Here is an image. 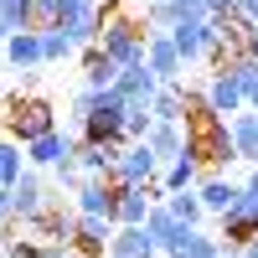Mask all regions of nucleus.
<instances>
[{"label":"nucleus","instance_id":"38","mask_svg":"<svg viewBox=\"0 0 258 258\" xmlns=\"http://www.w3.org/2000/svg\"><path fill=\"white\" fill-rule=\"evenodd\" d=\"M160 258H165V253H160Z\"/></svg>","mask_w":258,"mask_h":258},{"label":"nucleus","instance_id":"35","mask_svg":"<svg viewBox=\"0 0 258 258\" xmlns=\"http://www.w3.org/2000/svg\"><path fill=\"white\" fill-rule=\"evenodd\" d=\"M11 36V26H6V11H0V41H6Z\"/></svg>","mask_w":258,"mask_h":258},{"label":"nucleus","instance_id":"8","mask_svg":"<svg viewBox=\"0 0 258 258\" xmlns=\"http://www.w3.org/2000/svg\"><path fill=\"white\" fill-rule=\"evenodd\" d=\"M114 217H98V212H78V238H73V248L78 253H88V258H103L109 253V238H114Z\"/></svg>","mask_w":258,"mask_h":258},{"label":"nucleus","instance_id":"1","mask_svg":"<svg viewBox=\"0 0 258 258\" xmlns=\"http://www.w3.org/2000/svg\"><path fill=\"white\" fill-rule=\"evenodd\" d=\"M186 150L202 165H232V160H238V145H232L227 119L212 114V109H197V114L186 119Z\"/></svg>","mask_w":258,"mask_h":258},{"label":"nucleus","instance_id":"25","mask_svg":"<svg viewBox=\"0 0 258 258\" xmlns=\"http://www.w3.org/2000/svg\"><path fill=\"white\" fill-rule=\"evenodd\" d=\"M41 52H47V62H62V57L78 52V41L62 31V26H41Z\"/></svg>","mask_w":258,"mask_h":258},{"label":"nucleus","instance_id":"3","mask_svg":"<svg viewBox=\"0 0 258 258\" xmlns=\"http://www.w3.org/2000/svg\"><path fill=\"white\" fill-rule=\"evenodd\" d=\"M160 165H165V160L155 155V145H150V140H129L124 155H119V165L109 170V176H114L119 186H155Z\"/></svg>","mask_w":258,"mask_h":258},{"label":"nucleus","instance_id":"2","mask_svg":"<svg viewBox=\"0 0 258 258\" xmlns=\"http://www.w3.org/2000/svg\"><path fill=\"white\" fill-rule=\"evenodd\" d=\"M57 129V109L47 98H11V114H6V135L16 145H31L41 135H52Z\"/></svg>","mask_w":258,"mask_h":258},{"label":"nucleus","instance_id":"14","mask_svg":"<svg viewBox=\"0 0 258 258\" xmlns=\"http://www.w3.org/2000/svg\"><path fill=\"white\" fill-rule=\"evenodd\" d=\"M119 73H124V68L98 47V41H93V47H83V78H88V88H114Z\"/></svg>","mask_w":258,"mask_h":258},{"label":"nucleus","instance_id":"20","mask_svg":"<svg viewBox=\"0 0 258 258\" xmlns=\"http://www.w3.org/2000/svg\"><path fill=\"white\" fill-rule=\"evenodd\" d=\"M145 227H150V238H155V243H160V253H165V248H170V238H176L186 222H181L165 202H155V207H150V217H145Z\"/></svg>","mask_w":258,"mask_h":258},{"label":"nucleus","instance_id":"17","mask_svg":"<svg viewBox=\"0 0 258 258\" xmlns=\"http://www.w3.org/2000/svg\"><path fill=\"white\" fill-rule=\"evenodd\" d=\"M238 191H243L238 181H227V176H207V181L197 186V197H202V207L212 212V217H222V212L238 202Z\"/></svg>","mask_w":258,"mask_h":258},{"label":"nucleus","instance_id":"13","mask_svg":"<svg viewBox=\"0 0 258 258\" xmlns=\"http://www.w3.org/2000/svg\"><path fill=\"white\" fill-rule=\"evenodd\" d=\"M6 62L11 68H41V62H47V52H41V31L36 26H21V31H11L6 36Z\"/></svg>","mask_w":258,"mask_h":258},{"label":"nucleus","instance_id":"11","mask_svg":"<svg viewBox=\"0 0 258 258\" xmlns=\"http://www.w3.org/2000/svg\"><path fill=\"white\" fill-rule=\"evenodd\" d=\"M73 155H78V140H73V135H57V129H52V135H41V140H31V145H26V160H31L36 170H52V165L73 160Z\"/></svg>","mask_w":258,"mask_h":258},{"label":"nucleus","instance_id":"28","mask_svg":"<svg viewBox=\"0 0 258 258\" xmlns=\"http://www.w3.org/2000/svg\"><path fill=\"white\" fill-rule=\"evenodd\" d=\"M186 258H222V243H217V238H207V232H197V243H191Z\"/></svg>","mask_w":258,"mask_h":258},{"label":"nucleus","instance_id":"29","mask_svg":"<svg viewBox=\"0 0 258 258\" xmlns=\"http://www.w3.org/2000/svg\"><path fill=\"white\" fill-rule=\"evenodd\" d=\"M16 212H11V186H0V227H11Z\"/></svg>","mask_w":258,"mask_h":258},{"label":"nucleus","instance_id":"27","mask_svg":"<svg viewBox=\"0 0 258 258\" xmlns=\"http://www.w3.org/2000/svg\"><path fill=\"white\" fill-rule=\"evenodd\" d=\"M0 11H6V26H11V31L31 26V0H0Z\"/></svg>","mask_w":258,"mask_h":258},{"label":"nucleus","instance_id":"19","mask_svg":"<svg viewBox=\"0 0 258 258\" xmlns=\"http://www.w3.org/2000/svg\"><path fill=\"white\" fill-rule=\"evenodd\" d=\"M197 181H202V160L191 155V150H181L176 160H165V176H160L165 191H186V186H197Z\"/></svg>","mask_w":258,"mask_h":258},{"label":"nucleus","instance_id":"37","mask_svg":"<svg viewBox=\"0 0 258 258\" xmlns=\"http://www.w3.org/2000/svg\"><path fill=\"white\" fill-rule=\"evenodd\" d=\"M68 258H88V253H78V248H73V253H68Z\"/></svg>","mask_w":258,"mask_h":258},{"label":"nucleus","instance_id":"26","mask_svg":"<svg viewBox=\"0 0 258 258\" xmlns=\"http://www.w3.org/2000/svg\"><path fill=\"white\" fill-rule=\"evenodd\" d=\"M62 21V0H31V26H57Z\"/></svg>","mask_w":258,"mask_h":258},{"label":"nucleus","instance_id":"15","mask_svg":"<svg viewBox=\"0 0 258 258\" xmlns=\"http://www.w3.org/2000/svg\"><path fill=\"white\" fill-rule=\"evenodd\" d=\"M227 129H232V145H238V160L258 165V114H253V109L232 114V119H227Z\"/></svg>","mask_w":258,"mask_h":258},{"label":"nucleus","instance_id":"18","mask_svg":"<svg viewBox=\"0 0 258 258\" xmlns=\"http://www.w3.org/2000/svg\"><path fill=\"white\" fill-rule=\"evenodd\" d=\"M145 140L155 145V155H160V160H176L181 150H186V124H176V119H155V129H150Z\"/></svg>","mask_w":258,"mask_h":258},{"label":"nucleus","instance_id":"7","mask_svg":"<svg viewBox=\"0 0 258 258\" xmlns=\"http://www.w3.org/2000/svg\"><path fill=\"white\" fill-rule=\"evenodd\" d=\"M52 202H47V186H41V176L36 170H21V181L11 186V212H16V222H31V217H41Z\"/></svg>","mask_w":258,"mask_h":258},{"label":"nucleus","instance_id":"32","mask_svg":"<svg viewBox=\"0 0 258 258\" xmlns=\"http://www.w3.org/2000/svg\"><path fill=\"white\" fill-rule=\"evenodd\" d=\"M248 52L258 57V21H253V26H248Z\"/></svg>","mask_w":258,"mask_h":258},{"label":"nucleus","instance_id":"22","mask_svg":"<svg viewBox=\"0 0 258 258\" xmlns=\"http://www.w3.org/2000/svg\"><path fill=\"white\" fill-rule=\"evenodd\" d=\"M222 243L227 248H243L248 238H258V217H243V212H222Z\"/></svg>","mask_w":258,"mask_h":258},{"label":"nucleus","instance_id":"36","mask_svg":"<svg viewBox=\"0 0 258 258\" xmlns=\"http://www.w3.org/2000/svg\"><path fill=\"white\" fill-rule=\"evenodd\" d=\"M6 238H11V227H0V253H6Z\"/></svg>","mask_w":258,"mask_h":258},{"label":"nucleus","instance_id":"16","mask_svg":"<svg viewBox=\"0 0 258 258\" xmlns=\"http://www.w3.org/2000/svg\"><path fill=\"white\" fill-rule=\"evenodd\" d=\"M119 93H124V98H150V103H155V93H160V73L150 68V62L124 68V73H119Z\"/></svg>","mask_w":258,"mask_h":258},{"label":"nucleus","instance_id":"23","mask_svg":"<svg viewBox=\"0 0 258 258\" xmlns=\"http://www.w3.org/2000/svg\"><path fill=\"white\" fill-rule=\"evenodd\" d=\"M165 207L176 212L181 222H191V227H202V197H197V186H186V191H165Z\"/></svg>","mask_w":258,"mask_h":258},{"label":"nucleus","instance_id":"30","mask_svg":"<svg viewBox=\"0 0 258 258\" xmlns=\"http://www.w3.org/2000/svg\"><path fill=\"white\" fill-rule=\"evenodd\" d=\"M232 11H238V16L248 21V26H253V21H258V0H238V6H232Z\"/></svg>","mask_w":258,"mask_h":258},{"label":"nucleus","instance_id":"6","mask_svg":"<svg viewBox=\"0 0 258 258\" xmlns=\"http://www.w3.org/2000/svg\"><path fill=\"white\" fill-rule=\"evenodd\" d=\"M109 258H160V243L150 238L145 222H119L109 238Z\"/></svg>","mask_w":258,"mask_h":258},{"label":"nucleus","instance_id":"24","mask_svg":"<svg viewBox=\"0 0 258 258\" xmlns=\"http://www.w3.org/2000/svg\"><path fill=\"white\" fill-rule=\"evenodd\" d=\"M21 150H26V145H16L11 135L0 140V186H16L21 181V170H26V165H21V160H26Z\"/></svg>","mask_w":258,"mask_h":258},{"label":"nucleus","instance_id":"34","mask_svg":"<svg viewBox=\"0 0 258 258\" xmlns=\"http://www.w3.org/2000/svg\"><path fill=\"white\" fill-rule=\"evenodd\" d=\"M207 6H212V11H227V6H238V0H207Z\"/></svg>","mask_w":258,"mask_h":258},{"label":"nucleus","instance_id":"10","mask_svg":"<svg viewBox=\"0 0 258 258\" xmlns=\"http://www.w3.org/2000/svg\"><path fill=\"white\" fill-rule=\"evenodd\" d=\"M124 145H129V140H78V165H83V176H109V170L119 165V155H124Z\"/></svg>","mask_w":258,"mask_h":258},{"label":"nucleus","instance_id":"21","mask_svg":"<svg viewBox=\"0 0 258 258\" xmlns=\"http://www.w3.org/2000/svg\"><path fill=\"white\" fill-rule=\"evenodd\" d=\"M150 129H155V109H150V98H129V103H124V135H129V140H145Z\"/></svg>","mask_w":258,"mask_h":258},{"label":"nucleus","instance_id":"12","mask_svg":"<svg viewBox=\"0 0 258 258\" xmlns=\"http://www.w3.org/2000/svg\"><path fill=\"white\" fill-rule=\"evenodd\" d=\"M150 68L160 73V83H181V73H186V57L176 52V41H170V31H150Z\"/></svg>","mask_w":258,"mask_h":258},{"label":"nucleus","instance_id":"9","mask_svg":"<svg viewBox=\"0 0 258 258\" xmlns=\"http://www.w3.org/2000/svg\"><path fill=\"white\" fill-rule=\"evenodd\" d=\"M170 41H176V52L186 57V68H191V62H202V57H207V41H212V16L176 21V26H170Z\"/></svg>","mask_w":258,"mask_h":258},{"label":"nucleus","instance_id":"33","mask_svg":"<svg viewBox=\"0 0 258 258\" xmlns=\"http://www.w3.org/2000/svg\"><path fill=\"white\" fill-rule=\"evenodd\" d=\"M248 109H258V78L248 83Z\"/></svg>","mask_w":258,"mask_h":258},{"label":"nucleus","instance_id":"5","mask_svg":"<svg viewBox=\"0 0 258 258\" xmlns=\"http://www.w3.org/2000/svg\"><path fill=\"white\" fill-rule=\"evenodd\" d=\"M207 103H212V114L232 119V114L248 109V88H243V83L232 78L227 68H217V73H212V83H207Z\"/></svg>","mask_w":258,"mask_h":258},{"label":"nucleus","instance_id":"4","mask_svg":"<svg viewBox=\"0 0 258 258\" xmlns=\"http://www.w3.org/2000/svg\"><path fill=\"white\" fill-rule=\"evenodd\" d=\"M57 26L78 41V52L93 47L98 31H103V0H62V21Z\"/></svg>","mask_w":258,"mask_h":258},{"label":"nucleus","instance_id":"31","mask_svg":"<svg viewBox=\"0 0 258 258\" xmlns=\"http://www.w3.org/2000/svg\"><path fill=\"white\" fill-rule=\"evenodd\" d=\"M238 258H258V238H248V243L238 248Z\"/></svg>","mask_w":258,"mask_h":258}]
</instances>
